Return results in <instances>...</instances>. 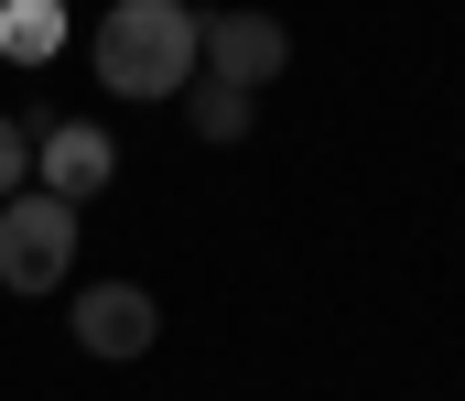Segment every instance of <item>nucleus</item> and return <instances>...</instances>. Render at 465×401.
Listing matches in <instances>:
<instances>
[{"instance_id": "f257e3e1", "label": "nucleus", "mask_w": 465, "mask_h": 401, "mask_svg": "<svg viewBox=\"0 0 465 401\" xmlns=\"http://www.w3.org/2000/svg\"><path fill=\"white\" fill-rule=\"evenodd\" d=\"M87 55H98L109 98H184L195 65H206V22L184 0H109V22H98Z\"/></svg>"}, {"instance_id": "f03ea898", "label": "nucleus", "mask_w": 465, "mask_h": 401, "mask_svg": "<svg viewBox=\"0 0 465 401\" xmlns=\"http://www.w3.org/2000/svg\"><path fill=\"white\" fill-rule=\"evenodd\" d=\"M65 271H76V206L44 195V185H22L0 206V293H54Z\"/></svg>"}, {"instance_id": "7ed1b4c3", "label": "nucleus", "mask_w": 465, "mask_h": 401, "mask_svg": "<svg viewBox=\"0 0 465 401\" xmlns=\"http://www.w3.org/2000/svg\"><path fill=\"white\" fill-rule=\"evenodd\" d=\"M282 65H292V33H282L271 11H206V65H195V76H217V87H238V98H260Z\"/></svg>"}, {"instance_id": "20e7f679", "label": "nucleus", "mask_w": 465, "mask_h": 401, "mask_svg": "<svg viewBox=\"0 0 465 401\" xmlns=\"http://www.w3.org/2000/svg\"><path fill=\"white\" fill-rule=\"evenodd\" d=\"M163 336V304L141 293V282H98V293H76V347L87 358H141Z\"/></svg>"}, {"instance_id": "39448f33", "label": "nucleus", "mask_w": 465, "mask_h": 401, "mask_svg": "<svg viewBox=\"0 0 465 401\" xmlns=\"http://www.w3.org/2000/svg\"><path fill=\"white\" fill-rule=\"evenodd\" d=\"M109 174H119V152H109V131H98V120H65V131L33 141V185H44V195H65V206H87Z\"/></svg>"}, {"instance_id": "423d86ee", "label": "nucleus", "mask_w": 465, "mask_h": 401, "mask_svg": "<svg viewBox=\"0 0 465 401\" xmlns=\"http://www.w3.org/2000/svg\"><path fill=\"white\" fill-rule=\"evenodd\" d=\"M54 44H65V11L54 0H0V55L11 65H44Z\"/></svg>"}, {"instance_id": "0eeeda50", "label": "nucleus", "mask_w": 465, "mask_h": 401, "mask_svg": "<svg viewBox=\"0 0 465 401\" xmlns=\"http://www.w3.org/2000/svg\"><path fill=\"white\" fill-rule=\"evenodd\" d=\"M184 120H195V141H249V98L217 87V76H195L184 87Z\"/></svg>"}, {"instance_id": "6e6552de", "label": "nucleus", "mask_w": 465, "mask_h": 401, "mask_svg": "<svg viewBox=\"0 0 465 401\" xmlns=\"http://www.w3.org/2000/svg\"><path fill=\"white\" fill-rule=\"evenodd\" d=\"M22 185H33V131H22V120L0 109V206H11Z\"/></svg>"}]
</instances>
